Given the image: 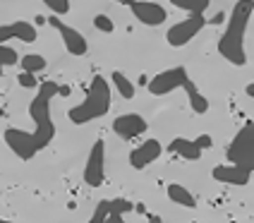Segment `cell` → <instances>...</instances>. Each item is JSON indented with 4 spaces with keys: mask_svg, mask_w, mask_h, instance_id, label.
<instances>
[{
    "mask_svg": "<svg viewBox=\"0 0 254 223\" xmlns=\"http://www.w3.org/2000/svg\"><path fill=\"white\" fill-rule=\"evenodd\" d=\"M58 96V84L56 82H41L39 84V94L31 98L29 103V115L34 120V130H19V127H7L5 130V144L17 153L22 161H31L36 153L46 149L53 135H56V125L51 120V101Z\"/></svg>",
    "mask_w": 254,
    "mask_h": 223,
    "instance_id": "6da1fadb",
    "label": "cell"
},
{
    "mask_svg": "<svg viewBox=\"0 0 254 223\" xmlns=\"http://www.w3.org/2000/svg\"><path fill=\"white\" fill-rule=\"evenodd\" d=\"M254 12V0H238L230 19H228V27L223 31V36L218 39V53L226 58L230 65H247V53H245V31L247 24L252 19Z\"/></svg>",
    "mask_w": 254,
    "mask_h": 223,
    "instance_id": "7a4b0ae2",
    "label": "cell"
},
{
    "mask_svg": "<svg viewBox=\"0 0 254 223\" xmlns=\"http://www.w3.org/2000/svg\"><path fill=\"white\" fill-rule=\"evenodd\" d=\"M108 108H111V86L103 77H94L89 84L86 98L79 106L70 108L67 118L74 125H84V123H91L96 118H103L108 113Z\"/></svg>",
    "mask_w": 254,
    "mask_h": 223,
    "instance_id": "3957f363",
    "label": "cell"
},
{
    "mask_svg": "<svg viewBox=\"0 0 254 223\" xmlns=\"http://www.w3.org/2000/svg\"><path fill=\"white\" fill-rule=\"evenodd\" d=\"M228 158L230 163L240 168H247L254 173V123H245L242 130L235 135V140L228 144Z\"/></svg>",
    "mask_w": 254,
    "mask_h": 223,
    "instance_id": "277c9868",
    "label": "cell"
},
{
    "mask_svg": "<svg viewBox=\"0 0 254 223\" xmlns=\"http://www.w3.org/2000/svg\"><path fill=\"white\" fill-rule=\"evenodd\" d=\"M204 24H206L204 14H190L187 19H183V22H178V24H173V27L168 29L166 41H168L173 48H183V46H187V43L204 29Z\"/></svg>",
    "mask_w": 254,
    "mask_h": 223,
    "instance_id": "5b68a950",
    "label": "cell"
},
{
    "mask_svg": "<svg viewBox=\"0 0 254 223\" xmlns=\"http://www.w3.org/2000/svg\"><path fill=\"white\" fill-rule=\"evenodd\" d=\"M187 79H190V77H187V70H185L183 65H178V68L158 72L154 79H149L146 86H149V91H151L154 96H166V94L175 91V89H183Z\"/></svg>",
    "mask_w": 254,
    "mask_h": 223,
    "instance_id": "8992f818",
    "label": "cell"
},
{
    "mask_svg": "<svg viewBox=\"0 0 254 223\" xmlns=\"http://www.w3.org/2000/svg\"><path fill=\"white\" fill-rule=\"evenodd\" d=\"M103 178H106V142L96 140L94 147H91V153L86 158L84 166V182L89 187H101L103 185Z\"/></svg>",
    "mask_w": 254,
    "mask_h": 223,
    "instance_id": "52a82bcc",
    "label": "cell"
},
{
    "mask_svg": "<svg viewBox=\"0 0 254 223\" xmlns=\"http://www.w3.org/2000/svg\"><path fill=\"white\" fill-rule=\"evenodd\" d=\"M46 24H51L53 29H58V34L63 36V43H65V48H67V53H70V56H84L86 53V48H89V46H86V39L74 27L63 24V22L58 19V14L46 17Z\"/></svg>",
    "mask_w": 254,
    "mask_h": 223,
    "instance_id": "ba28073f",
    "label": "cell"
},
{
    "mask_svg": "<svg viewBox=\"0 0 254 223\" xmlns=\"http://www.w3.org/2000/svg\"><path fill=\"white\" fill-rule=\"evenodd\" d=\"M129 10L132 14L139 19L141 24H146V27H158V24H163L166 22V7H161L158 2H149V0H134L132 5H129Z\"/></svg>",
    "mask_w": 254,
    "mask_h": 223,
    "instance_id": "9c48e42d",
    "label": "cell"
},
{
    "mask_svg": "<svg viewBox=\"0 0 254 223\" xmlns=\"http://www.w3.org/2000/svg\"><path fill=\"white\" fill-rule=\"evenodd\" d=\"M146 120L141 118L139 113H125V115H118L113 120V132L123 140H132L137 135H144L146 132Z\"/></svg>",
    "mask_w": 254,
    "mask_h": 223,
    "instance_id": "30bf717a",
    "label": "cell"
},
{
    "mask_svg": "<svg viewBox=\"0 0 254 223\" xmlns=\"http://www.w3.org/2000/svg\"><path fill=\"white\" fill-rule=\"evenodd\" d=\"M161 153H163L161 142L158 140H146V142H141L139 147L129 153V166L134 168V170H141V168H146L149 163H154Z\"/></svg>",
    "mask_w": 254,
    "mask_h": 223,
    "instance_id": "8fae6325",
    "label": "cell"
},
{
    "mask_svg": "<svg viewBox=\"0 0 254 223\" xmlns=\"http://www.w3.org/2000/svg\"><path fill=\"white\" fill-rule=\"evenodd\" d=\"M211 178L218 182H228V185H247L252 178V170L235 166V163H221L211 170Z\"/></svg>",
    "mask_w": 254,
    "mask_h": 223,
    "instance_id": "7c38bea8",
    "label": "cell"
},
{
    "mask_svg": "<svg viewBox=\"0 0 254 223\" xmlns=\"http://www.w3.org/2000/svg\"><path fill=\"white\" fill-rule=\"evenodd\" d=\"M7 39H19V41H24V43H34L39 39V34H36V27H34V24L19 19V22L0 27V43H5Z\"/></svg>",
    "mask_w": 254,
    "mask_h": 223,
    "instance_id": "4fadbf2b",
    "label": "cell"
},
{
    "mask_svg": "<svg viewBox=\"0 0 254 223\" xmlns=\"http://www.w3.org/2000/svg\"><path fill=\"white\" fill-rule=\"evenodd\" d=\"M168 149L173 153H178L185 161H199L201 158V149H199L194 140H185V137H175V140L168 144Z\"/></svg>",
    "mask_w": 254,
    "mask_h": 223,
    "instance_id": "5bb4252c",
    "label": "cell"
},
{
    "mask_svg": "<svg viewBox=\"0 0 254 223\" xmlns=\"http://www.w3.org/2000/svg\"><path fill=\"white\" fill-rule=\"evenodd\" d=\"M168 199L175 202V204H180V207H187V209H194V207H197L194 195H192L185 185H178V182L168 185Z\"/></svg>",
    "mask_w": 254,
    "mask_h": 223,
    "instance_id": "9a60e30c",
    "label": "cell"
},
{
    "mask_svg": "<svg viewBox=\"0 0 254 223\" xmlns=\"http://www.w3.org/2000/svg\"><path fill=\"white\" fill-rule=\"evenodd\" d=\"M127 211H134V204L129 199H111V209H108V219L111 223H123V216Z\"/></svg>",
    "mask_w": 254,
    "mask_h": 223,
    "instance_id": "2e32d148",
    "label": "cell"
},
{
    "mask_svg": "<svg viewBox=\"0 0 254 223\" xmlns=\"http://www.w3.org/2000/svg\"><path fill=\"white\" fill-rule=\"evenodd\" d=\"M170 2L180 10H187L190 14H204L206 7L211 5V0H170Z\"/></svg>",
    "mask_w": 254,
    "mask_h": 223,
    "instance_id": "e0dca14e",
    "label": "cell"
},
{
    "mask_svg": "<svg viewBox=\"0 0 254 223\" xmlns=\"http://www.w3.org/2000/svg\"><path fill=\"white\" fill-rule=\"evenodd\" d=\"M113 82H115V89L120 91V96H123V98H132V96H134V84L129 82V79H127L120 70L113 72Z\"/></svg>",
    "mask_w": 254,
    "mask_h": 223,
    "instance_id": "ac0fdd59",
    "label": "cell"
},
{
    "mask_svg": "<svg viewBox=\"0 0 254 223\" xmlns=\"http://www.w3.org/2000/svg\"><path fill=\"white\" fill-rule=\"evenodd\" d=\"M43 68H46V58L39 56V53H29V56L22 58V70L24 72L36 74V72H41Z\"/></svg>",
    "mask_w": 254,
    "mask_h": 223,
    "instance_id": "d6986e66",
    "label": "cell"
},
{
    "mask_svg": "<svg viewBox=\"0 0 254 223\" xmlns=\"http://www.w3.org/2000/svg\"><path fill=\"white\" fill-rule=\"evenodd\" d=\"M17 63H19V58L14 53V48L0 43V65H2V68H10V65H17Z\"/></svg>",
    "mask_w": 254,
    "mask_h": 223,
    "instance_id": "ffe728a7",
    "label": "cell"
},
{
    "mask_svg": "<svg viewBox=\"0 0 254 223\" xmlns=\"http://www.w3.org/2000/svg\"><path fill=\"white\" fill-rule=\"evenodd\" d=\"M187 98H190V106H192V111H194V113H199V115H201V113L209 111V101L201 96L199 91H192V94H187Z\"/></svg>",
    "mask_w": 254,
    "mask_h": 223,
    "instance_id": "44dd1931",
    "label": "cell"
},
{
    "mask_svg": "<svg viewBox=\"0 0 254 223\" xmlns=\"http://www.w3.org/2000/svg\"><path fill=\"white\" fill-rule=\"evenodd\" d=\"M108 209H111V199H101L96 204V211L91 214V223H101L108 219Z\"/></svg>",
    "mask_w": 254,
    "mask_h": 223,
    "instance_id": "7402d4cb",
    "label": "cell"
},
{
    "mask_svg": "<svg viewBox=\"0 0 254 223\" xmlns=\"http://www.w3.org/2000/svg\"><path fill=\"white\" fill-rule=\"evenodd\" d=\"M94 27L99 29V31H103V34H111L115 29V24L108 14H96V17H94Z\"/></svg>",
    "mask_w": 254,
    "mask_h": 223,
    "instance_id": "603a6c76",
    "label": "cell"
},
{
    "mask_svg": "<svg viewBox=\"0 0 254 223\" xmlns=\"http://www.w3.org/2000/svg\"><path fill=\"white\" fill-rule=\"evenodd\" d=\"M51 10H53V14H67L70 12V0H43Z\"/></svg>",
    "mask_w": 254,
    "mask_h": 223,
    "instance_id": "cb8c5ba5",
    "label": "cell"
},
{
    "mask_svg": "<svg viewBox=\"0 0 254 223\" xmlns=\"http://www.w3.org/2000/svg\"><path fill=\"white\" fill-rule=\"evenodd\" d=\"M17 82H19V86H24V89H36V86H39V79H36L31 72H24V70L17 77Z\"/></svg>",
    "mask_w": 254,
    "mask_h": 223,
    "instance_id": "d4e9b609",
    "label": "cell"
},
{
    "mask_svg": "<svg viewBox=\"0 0 254 223\" xmlns=\"http://www.w3.org/2000/svg\"><path fill=\"white\" fill-rule=\"evenodd\" d=\"M194 144H197L199 149H201V151H204V149H211L213 140H211V135H199L197 140H194Z\"/></svg>",
    "mask_w": 254,
    "mask_h": 223,
    "instance_id": "484cf974",
    "label": "cell"
},
{
    "mask_svg": "<svg viewBox=\"0 0 254 223\" xmlns=\"http://www.w3.org/2000/svg\"><path fill=\"white\" fill-rule=\"evenodd\" d=\"M70 86L67 84H58V96H70Z\"/></svg>",
    "mask_w": 254,
    "mask_h": 223,
    "instance_id": "4316f807",
    "label": "cell"
},
{
    "mask_svg": "<svg viewBox=\"0 0 254 223\" xmlns=\"http://www.w3.org/2000/svg\"><path fill=\"white\" fill-rule=\"evenodd\" d=\"M223 19H226V14H223V12H218V14H216V17L211 19V22H213V24H221Z\"/></svg>",
    "mask_w": 254,
    "mask_h": 223,
    "instance_id": "83f0119b",
    "label": "cell"
},
{
    "mask_svg": "<svg viewBox=\"0 0 254 223\" xmlns=\"http://www.w3.org/2000/svg\"><path fill=\"white\" fill-rule=\"evenodd\" d=\"M115 2H120V5H132L134 0H115Z\"/></svg>",
    "mask_w": 254,
    "mask_h": 223,
    "instance_id": "f1b7e54d",
    "label": "cell"
},
{
    "mask_svg": "<svg viewBox=\"0 0 254 223\" xmlns=\"http://www.w3.org/2000/svg\"><path fill=\"white\" fill-rule=\"evenodd\" d=\"M0 118H5V108L2 106H0Z\"/></svg>",
    "mask_w": 254,
    "mask_h": 223,
    "instance_id": "f546056e",
    "label": "cell"
},
{
    "mask_svg": "<svg viewBox=\"0 0 254 223\" xmlns=\"http://www.w3.org/2000/svg\"><path fill=\"white\" fill-rule=\"evenodd\" d=\"M0 74H2V65H0Z\"/></svg>",
    "mask_w": 254,
    "mask_h": 223,
    "instance_id": "4dcf8cb0",
    "label": "cell"
}]
</instances>
